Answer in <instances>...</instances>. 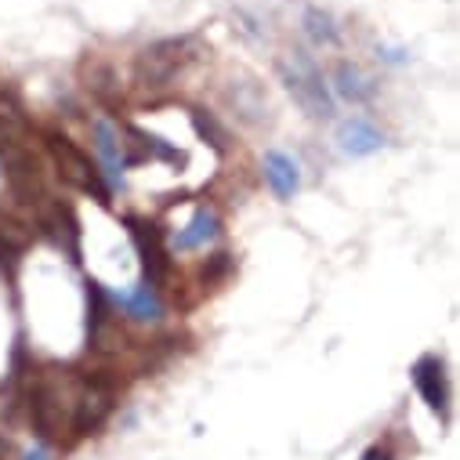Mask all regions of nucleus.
<instances>
[{
  "label": "nucleus",
  "mask_w": 460,
  "mask_h": 460,
  "mask_svg": "<svg viewBox=\"0 0 460 460\" xmlns=\"http://www.w3.org/2000/svg\"><path fill=\"white\" fill-rule=\"evenodd\" d=\"M94 138H98V153L105 156V167H109V174L112 178H120V171H124V146L117 142V131H112L109 124H98L94 128Z\"/></svg>",
  "instance_id": "obj_13"
},
{
  "label": "nucleus",
  "mask_w": 460,
  "mask_h": 460,
  "mask_svg": "<svg viewBox=\"0 0 460 460\" xmlns=\"http://www.w3.org/2000/svg\"><path fill=\"white\" fill-rule=\"evenodd\" d=\"M341 149L349 156H370V153L381 149V131L370 120L356 117V120H349L341 128Z\"/></svg>",
  "instance_id": "obj_9"
},
{
  "label": "nucleus",
  "mask_w": 460,
  "mask_h": 460,
  "mask_svg": "<svg viewBox=\"0 0 460 460\" xmlns=\"http://www.w3.org/2000/svg\"><path fill=\"white\" fill-rule=\"evenodd\" d=\"M337 80H341V91L349 94V98H356V102L370 98V91H374V87H370V80H367L356 66H341V69H337Z\"/></svg>",
  "instance_id": "obj_14"
},
{
  "label": "nucleus",
  "mask_w": 460,
  "mask_h": 460,
  "mask_svg": "<svg viewBox=\"0 0 460 460\" xmlns=\"http://www.w3.org/2000/svg\"><path fill=\"white\" fill-rule=\"evenodd\" d=\"M283 76H287L290 94L297 98V105L308 112V117H330L333 105H330V94H326V87H323V73L315 69L312 58L290 55V58L283 62Z\"/></svg>",
  "instance_id": "obj_3"
},
{
  "label": "nucleus",
  "mask_w": 460,
  "mask_h": 460,
  "mask_svg": "<svg viewBox=\"0 0 460 460\" xmlns=\"http://www.w3.org/2000/svg\"><path fill=\"white\" fill-rule=\"evenodd\" d=\"M265 178H269V185H272V192H276L279 199H290V196L301 189L297 164H294L290 156H283V153H269V156H265Z\"/></svg>",
  "instance_id": "obj_10"
},
{
  "label": "nucleus",
  "mask_w": 460,
  "mask_h": 460,
  "mask_svg": "<svg viewBox=\"0 0 460 460\" xmlns=\"http://www.w3.org/2000/svg\"><path fill=\"white\" fill-rule=\"evenodd\" d=\"M112 402H117V385L105 374H91L76 395V410H73V431L76 435H94L105 417L112 413Z\"/></svg>",
  "instance_id": "obj_4"
},
{
  "label": "nucleus",
  "mask_w": 460,
  "mask_h": 460,
  "mask_svg": "<svg viewBox=\"0 0 460 460\" xmlns=\"http://www.w3.org/2000/svg\"><path fill=\"white\" fill-rule=\"evenodd\" d=\"M128 228H131V240H135L138 258H142L146 283L160 290L167 283V276H171V258H167V243H164V228L156 221H146V217H128Z\"/></svg>",
  "instance_id": "obj_5"
},
{
  "label": "nucleus",
  "mask_w": 460,
  "mask_h": 460,
  "mask_svg": "<svg viewBox=\"0 0 460 460\" xmlns=\"http://www.w3.org/2000/svg\"><path fill=\"white\" fill-rule=\"evenodd\" d=\"M363 460H392V456H388L385 449H377V446H374V449H367V453H363Z\"/></svg>",
  "instance_id": "obj_15"
},
{
  "label": "nucleus",
  "mask_w": 460,
  "mask_h": 460,
  "mask_svg": "<svg viewBox=\"0 0 460 460\" xmlns=\"http://www.w3.org/2000/svg\"><path fill=\"white\" fill-rule=\"evenodd\" d=\"M196 58V40L192 37H167V40H156L149 44L138 62H135V80L149 91H160L167 87L178 73H185V66Z\"/></svg>",
  "instance_id": "obj_2"
},
{
  "label": "nucleus",
  "mask_w": 460,
  "mask_h": 460,
  "mask_svg": "<svg viewBox=\"0 0 460 460\" xmlns=\"http://www.w3.org/2000/svg\"><path fill=\"white\" fill-rule=\"evenodd\" d=\"M8 449H12V442H8L4 435H0V460H4V456H8Z\"/></svg>",
  "instance_id": "obj_16"
},
{
  "label": "nucleus",
  "mask_w": 460,
  "mask_h": 460,
  "mask_svg": "<svg viewBox=\"0 0 460 460\" xmlns=\"http://www.w3.org/2000/svg\"><path fill=\"white\" fill-rule=\"evenodd\" d=\"M117 305H124V308H128V315H131V319H138V323H153V319H160V312H164V305H160V290H156V287H149L146 279H142L131 294L117 297Z\"/></svg>",
  "instance_id": "obj_11"
},
{
  "label": "nucleus",
  "mask_w": 460,
  "mask_h": 460,
  "mask_svg": "<svg viewBox=\"0 0 460 460\" xmlns=\"http://www.w3.org/2000/svg\"><path fill=\"white\" fill-rule=\"evenodd\" d=\"M26 460H48V453H44V449H37V453H30Z\"/></svg>",
  "instance_id": "obj_17"
},
{
  "label": "nucleus",
  "mask_w": 460,
  "mask_h": 460,
  "mask_svg": "<svg viewBox=\"0 0 460 460\" xmlns=\"http://www.w3.org/2000/svg\"><path fill=\"white\" fill-rule=\"evenodd\" d=\"M37 221H40V228L44 233L58 243V247H66L73 258H76V240H80V233H76V217H73V210L62 203V199H44L40 207H37Z\"/></svg>",
  "instance_id": "obj_7"
},
{
  "label": "nucleus",
  "mask_w": 460,
  "mask_h": 460,
  "mask_svg": "<svg viewBox=\"0 0 460 460\" xmlns=\"http://www.w3.org/2000/svg\"><path fill=\"white\" fill-rule=\"evenodd\" d=\"M44 149H48V156H51L58 178H62L69 189L87 192V196H94V199H102V203L109 199V185H105L98 164H94L69 135H62V131H44Z\"/></svg>",
  "instance_id": "obj_1"
},
{
  "label": "nucleus",
  "mask_w": 460,
  "mask_h": 460,
  "mask_svg": "<svg viewBox=\"0 0 460 460\" xmlns=\"http://www.w3.org/2000/svg\"><path fill=\"white\" fill-rule=\"evenodd\" d=\"M26 410H30V424H33V431H37L44 442H55V438L62 435V402H58V392H55L51 385L37 381V385L30 388V402H26Z\"/></svg>",
  "instance_id": "obj_6"
},
{
  "label": "nucleus",
  "mask_w": 460,
  "mask_h": 460,
  "mask_svg": "<svg viewBox=\"0 0 460 460\" xmlns=\"http://www.w3.org/2000/svg\"><path fill=\"white\" fill-rule=\"evenodd\" d=\"M413 385L424 395V402L442 417L446 413V402H449V388H446V367H442L438 356H420L413 363Z\"/></svg>",
  "instance_id": "obj_8"
},
{
  "label": "nucleus",
  "mask_w": 460,
  "mask_h": 460,
  "mask_svg": "<svg viewBox=\"0 0 460 460\" xmlns=\"http://www.w3.org/2000/svg\"><path fill=\"white\" fill-rule=\"evenodd\" d=\"M217 236V214L214 210H196V217L181 228V233H178V251H196V247H203V243H210Z\"/></svg>",
  "instance_id": "obj_12"
}]
</instances>
